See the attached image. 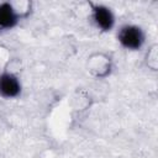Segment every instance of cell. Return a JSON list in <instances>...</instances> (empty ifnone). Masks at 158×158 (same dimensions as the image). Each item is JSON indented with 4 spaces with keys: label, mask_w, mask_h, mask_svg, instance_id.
Segmentation results:
<instances>
[{
    "label": "cell",
    "mask_w": 158,
    "mask_h": 158,
    "mask_svg": "<svg viewBox=\"0 0 158 158\" xmlns=\"http://www.w3.org/2000/svg\"><path fill=\"white\" fill-rule=\"evenodd\" d=\"M17 22V16L10 4L0 5V27H12Z\"/></svg>",
    "instance_id": "cell-4"
},
{
    "label": "cell",
    "mask_w": 158,
    "mask_h": 158,
    "mask_svg": "<svg viewBox=\"0 0 158 158\" xmlns=\"http://www.w3.org/2000/svg\"><path fill=\"white\" fill-rule=\"evenodd\" d=\"M20 93V84L15 75L2 74L0 77V94L5 98H14Z\"/></svg>",
    "instance_id": "cell-2"
},
{
    "label": "cell",
    "mask_w": 158,
    "mask_h": 158,
    "mask_svg": "<svg viewBox=\"0 0 158 158\" xmlns=\"http://www.w3.org/2000/svg\"><path fill=\"white\" fill-rule=\"evenodd\" d=\"M94 19L99 27L107 31L114 25V16L111 11L105 6H95L94 7Z\"/></svg>",
    "instance_id": "cell-3"
},
{
    "label": "cell",
    "mask_w": 158,
    "mask_h": 158,
    "mask_svg": "<svg viewBox=\"0 0 158 158\" xmlns=\"http://www.w3.org/2000/svg\"><path fill=\"white\" fill-rule=\"evenodd\" d=\"M120 42L131 49H137L142 46L144 41V35L139 27L136 26H125L121 28L118 35Z\"/></svg>",
    "instance_id": "cell-1"
}]
</instances>
